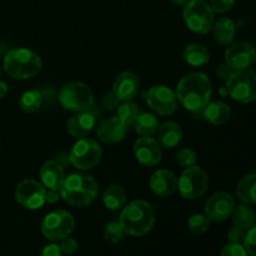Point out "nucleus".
<instances>
[{"mask_svg":"<svg viewBox=\"0 0 256 256\" xmlns=\"http://www.w3.org/2000/svg\"><path fill=\"white\" fill-rule=\"evenodd\" d=\"M202 115L210 124L222 125L232 118V109L226 102L216 100V102H208L202 112Z\"/></svg>","mask_w":256,"mask_h":256,"instance_id":"obj_22","label":"nucleus"},{"mask_svg":"<svg viewBox=\"0 0 256 256\" xmlns=\"http://www.w3.org/2000/svg\"><path fill=\"white\" fill-rule=\"evenodd\" d=\"M170 2L175 5H179V6H184V5L188 2V0H170Z\"/></svg>","mask_w":256,"mask_h":256,"instance_id":"obj_44","label":"nucleus"},{"mask_svg":"<svg viewBox=\"0 0 256 256\" xmlns=\"http://www.w3.org/2000/svg\"><path fill=\"white\" fill-rule=\"evenodd\" d=\"M60 250H62V255H66V256H72L74 255L75 252H78V249H79V244H78V242L75 239H72V238H65V239L60 240Z\"/></svg>","mask_w":256,"mask_h":256,"instance_id":"obj_37","label":"nucleus"},{"mask_svg":"<svg viewBox=\"0 0 256 256\" xmlns=\"http://www.w3.org/2000/svg\"><path fill=\"white\" fill-rule=\"evenodd\" d=\"M182 18L186 26L199 35L208 34L215 22V12L205 0H188Z\"/></svg>","mask_w":256,"mask_h":256,"instance_id":"obj_6","label":"nucleus"},{"mask_svg":"<svg viewBox=\"0 0 256 256\" xmlns=\"http://www.w3.org/2000/svg\"><path fill=\"white\" fill-rule=\"evenodd\" d=\"M42 92L38 89H30L26 90L25 92H22V95L20 96V109L25 112H35L39 110V108L42 104Z\"/></svg>","mask_w":256,"mask_h":256,"instance_id":"obj_29","label":"nucleus"},{"mask_svg":"<svg viewBox=\"0 0 256 256\" xmlns=\"http://www.w3.org/2000/svg\"><path fill=\"white\" fill-rule=\"evenodd\" d=\"M226 90L232 99L242 104L256 102V72L235 70L226 79Z\"/></svg>","mask_w":256,"mask_h":256,"instance_id":"obj_7","label":"nucleus"},{"mask_svg":"<svg viewBox=\"0 0 256 256\" xmlns=\"http://www.w3.org/2000/svg\"><path fill=\"white\" fill-rule=\"evenodd\" d=\"M119 222L125 235L144 236L152 230L155 225V212L152 205L144 200H134L122 209Z\"/></svg>","mask_w":256,"mask_h":256,"instance_id":"obj_2","label":"nucleus"},{"mask_svg":"<svg viewBox=\"0 0 256 256\" xmlns=\"http://www.w3.org/2000/svg\"><path fill=\"white\" fill-rule=\"evenodd\" d=\"M232 222L236 226L242 228L244 230H249L256 222V214L254 210L250 208V205L242 204L239 206H235L234 212L232 214Z\"/></svg>","mask_w":256,"mask_h":256,"instance_id":"obj_28","label":"nucleus"},{"mask_svg":"<svg viewBox=\"0 0 256 256\" xmlns=\"http://www.w3.org/2000/svg\"><path fill=\"white\" fill-rule=\"evenodd\" d=\"M135 132L140 136H152L156 134L158 128H159V120L154 114L149 112H140L134 122Z\"/></svg>","mask_w":256,"mask_h":256,"instance_id":"obj_27","label":"nucleus"},{"mask_svg":"<svg viewBox=\"0 0 256 256\" xmlns=\"http://www.w3.org/2000/svg\"><path fill=\"white\" fill-rule=\"evenodd\" d=\"M60 105L68 112H89L94 108V94L86 84L70 82L62 85L58 95Z\"/></svg>","mask_w":256,"mask_h":256,"instance_id":"obj_5","label":"nucleus"},{"mask_svg":"<svg viewBox=\"0 0 256 256\" xmlns=\"http://www.w3.org/2000/svg\"><path fill=\"white\" fill-rule=\"evenodd\" d=\"M140 80L134 72H122L114 80L112 92L120 102H130L139 94Z\"/></svg>","mask_w":256,"mask_h":256,"instance_id":"obj_16","label":"nucleus"},{"mask_svg":"<svg viewBox=\"0 0 256 256\" xmlns=\"http://www.w3.org/2000/svg\"><path fill=\"white\" fill-rule=\"evenodd\" d=\"M96 125V119L92 110L75 112L66 122V132L74 138H85L92 132Z\"/></svg>","mask_w":256,"mask_h":256,"instance_id":"obj_20","label":"nucleus"},{"mask_svg":"<svg viewBox=\"0 0 256 256\" xmlns=\"http://www.w3.org/2000/svg\"><path fill=\"white\" fill-rule=\"evenodd\" d=\"M39 176L45 189L59 192L65 180V172L59 162L55 160H48L40 168Z\"/></svg>","mask_w":256,"mask_h":256,"instance_id":"obj_19","label":"nucleus"},{"mask_svg":"<svg viewBox=\"0 0 256 256\" xmlns=\"http://www.w3.org/2000/svg\"><path fill=\"white\" fill-rule=\"evenodd\" d=\"M209 225L210 220L208 219L205 214H194L188 220V228L195 235L204 234L209 229Z\"/></svg>","mask_w":256,"mask_h":256,"instance_id":"obj_32","label":"nucleus"},{"mask_svg":"<svg viewBox=\"0 0 256 256\" xmlns=\"http://www.w3.org/2000/svg\"><path fill=\"white\" fill-rule=\"evenodd\" d=\"M209 186V176L206 172L198 165L186 168L178 180V190L186 200L202 198Z\"/></svg>","mask_w":256,"mask_h":256,"instance_id":"obj_9","label":"nucleus"},{"mask_svg":"<svg viewBox=\"0 0 256 256\" xmlns=\"http://www.w3.org/2000/svg\"><path fill=\"white\" fill-rule=\"evenodd\" d=\"M4 72L14 79H30L40 72L42 68V59L34 52L25 48L12 49L5 55L2 62Z\"/></svg>","mask_w":256,"mask_h":256,"instance_id":"obj_4","label":"nucleus"},{"mask_svg":"<svg viewBox=\"0 0 256 256\" xmlns=\"http://www.w3.org/2000/svg\"><path fill=\"white\" fill-rule=\"evenodd\" d=\"M119 102L120 100L118 99L116 96H115L114 92H108V94H105L104 96H102V105L104 108H106V109L112 110V109H115V108H118V105H119Z\"/></svg>","mask_w":256,"mask_h":256,"instance_id":"obj_39","label":"nucleus"},{"mask_svg":"<svg viewBox=\"0 0 256 256\" xmlns=\"http://www.w3.org/2000/svg\"><path fill=\"white\" fill-rule=\"evenodd\" d=\"M74 226L75 220L70 212L66 210H55L42 219V234L50 242H59L69 236Z\"/></svg>","mask_w":256,"mask_h":256,"instance_id":"obj_10","label":"nucleus"},{"mask_svg":"<svg viewBox=\"0 0 256 256\" xmlns=\"http://www.w3.org/2000/svg\"><path fill=\"white\" fill-rule=\"evenodd\" d=\"M135 158L145 166H155L162 162V152L158 140L152 136H142L134 142L132 146Z\"/></svg>","mask_w":256,"mask_h":256,"instance_id":"obj_15","label":"nucleus"},{"mask_svg":"<svg viewBox=\"0 0 256 256\" xmlns=\"http://www.w3.org/2000/svg\"><path fill=\"white\" fill-rule=\"evenodd\" d=\"M6 94H8V85H6V82H2V80H0V100H2V98L6 96Z\"/></svg>","mask_w":256,"mask_h":256,"instance_id":"obj_43","label":"nucleus"},{"mask_svg":"<svg viewBox=\"0 0 256 256\" xmlns=\"http://www.w3.org/2000/svg\"><path fill=\"white\" fill-rule=\"evenodd\" d=\"M39 256H64L62 255L60 246L56 244H49L42 248Z\"/></svg>","mask_w":256,"mask_h":256,"instance_id":"obj_40","label":"nucleus"},{"mask_svg":"<svg viewBox=\"0 0 256 256\" xmlns=\"http://www.w3.org/2000/svg\"><path fill=\"white\" fill-rule=\"evenodd\" d=\"M214 40L219 45H230L235 38L236 25L230 18H220L212 26Z\"/></svg>","mask_w":256,"mask_h":256,"instance_id":"obj_23","label":"nucleus"},{"mask_svg":"<svg viewBox=\"0 0 256 256\" xmlns=\"http://www.w3.org/2000/svg\"><path fill=\"white\" fill-rule=\"evenodd\" d=\"M158 142L165 149H174L182 139V126L176 122H165L158 128Z\"/></svg>","mask_w":256,"mask_h":256,"instance_id":"obj_21","label":"nucleus"},{"mask_svg":"<svg viewBox=\"0 0 256 256\" xmlns=\"http://www.w3.org/2000/svg\"><path fill=\"white\" fill-rule=\"evenodd\" d=\"M196 152H195V150L190 149V148H182L176 154V162L182 168H185V169L196 165Z\"/></svg>","mask_w":256,"mask_h":256,"instance_id":"obj_33","label":"nucleus"},{"mask_svg":"<svg viewBox=\"0 0 256 256\" xmlns=\"http://www.w3.org/2000/svg\"><path fill=\"white\" fill-rule=\"evenodd\" d=\"M225 62L234 70L250 69L256 62V48L249 42H232L225 50Z\"/></svg>","mask_w":256,"mask_h":256,"instance_id":"obj_14","label":"nucleus"},{"mask_svg":"<svg viewBox=\"0 0 256 256\" xmlns=\"http://www.w3.org/2000/svg\"><path fill=\"white\" fill-rule=\"evenodd\" d=\"M212 88L204 72H192L180 79L176 86V99L192 114H202L212 98Z\"/></svg>","mask_w":256,"mask_h":256,"instance_id":"obj_1","label":"nucleus"},{"mask_svg":"<svg viewBox=\"0 0 256 256\" xmlns=\"http://www.w3.org/2000/svg\"><path fill=\"white\" fill-rule=\"evenodd\" d=\"M146 104L158 115L169 116L174 114L178 106L175 92L165 85H154L146 94Z\"/></svg>","mask_w":256,"mask_h":256,"instance_id":"obj_12","label":"nucleus"},{"mask_svg":"<svg viewBox=\"0 0 256 256\" xmlns=\"http://www.w3.org/2000/svg\"><path fill=\"white\" fill-rule=\"evenodd\" d=\"M125 236V232L119 222H110L104 228V238L112 244H118Z\"/></svg>","mask_w":256,"mask_h":256,"instance_id":"obj_31","label":"nucleus"},{"mask_svg":"<svg viewBox=\"0 0 256 256\" xmlns=\"http://www.w3.org/2000/svg\"><path fill=\"white\" fill-rule=\"evenodd\" d=\"M140 108L138 106L135 102H122L120 106H118V118L124 122L126 126L134 125L135 120L139 116Z\"/></svg>","mask_w":256,"mask_h":256,"instance_id":"obj_30","label":"nucleus"},{"mask_svg":"<svg viewBox=\"0 0 256 256\" xmlns=\"http://www.w3.org/2000/svg\"><path fill=\"white\" fill-rule=\"evenodd\" d=\"M235 209L234 198L226 192H219L212 194L206 200L204 206V214L210 222H222L232 216Z\"/></svg>","mask_w":256,"mask_h":256,"instance_id":"obj_13","label":"nucleus"},{"mask_svg":"<svg viewBox=\"0 0 256 256\" xmlns=\"http://www.w3.org/2000/svg\"><path fill=\"white\" fill-rule=\"evenodd\" d=\"M234 72L235 70L232 69L229 64H226V62H222V64H220L219 68L216 69V75H218V78H220V79L226 80L228 78H229Z\"/></svg>","mask_w":256,"mask_h":256,"instance_id":"obj_41","label":"nucleus"},{"mask_svg":"<svg viewBox=\"0 0 256 256\" xmlns=\"http://www.w3.org/2000/svg\"><path fill=\"white\" fill-rule=\"evenodd\" d=\"M59 198H60L59 192L46 189V194H45V202H48V204H55V202H58Z\"/></svg>","mask_w":256,"mask_h":256,"instance_id":"obj_42","label":"nucleus"},{"mask_svg":"<svg viewBox=\"0 0 256 256\" xmlns=\"http://www.w3.org/2000/svg\"><path fill=\"white\" fill-rule=\"evenodd\" d=\"M125 202H126L125 190L120 185L112 184L105 189L104 195H102V202L108 210L118 212L124 206Z\"/></svg>","mask_w":256,"mask_h":256,"instance_id":"obj_26","label":"nucleus"},{"mask_svg":"<svg viewBox=\"0 0 256 256\" xmlns=\"http://www.w3.org/2000/svg\"><path fill=\"white\" fill-rule=\"evenodd\" d=\"M46 189L36 180L25 179L15 188V199L18 204L28 210H38L45 204Z\"/></svg>","mask_w":256,"mask_h":256,"instance_id":"obj_11","label":"nucleus"},{"mask_svg":"<svg viewBox=\"0 0 256 256\" xmlns=\"http://www.w3.org/2000/svg\"><path fill=\"white\" fill-rule=\"evenodd\" d=\"M182 59L185 62L195 68L202 66L206 64L210 59L209 50L205 45L199 44V42H192V44L186 45L182 50Z\"/></svg>","mask_w":256,"mask_h":256,"instance_id":"obj_24","label":"nucleus"},{"mask_svg":"<svg viewBox=\"0 0 256 256\" xmlns=\"http://www.w3.org/2000/svg\"><path fill=\"white\" fill-rule=\"evenodd\" d=\"M238 199L246 205L256 204V172L245 175L236 185Z\"/></svg>","mask_w":256,"mask_h":256,"instance_id":"obj_25","label":"nucleus"},{"mask_svg":"<svg viewBox=\"0 0 256 256\" xmlns=\"http://www.w3.org/2000/svg\"><path fill=\"white\" fill-rule=\"evenodd\" d=\"M128 126L118 116L108 118L98 124L96 135L102 142L116 144L124 140Z\"/></svg>","mask_w":256,"mask_h":256,"instance_id":"obj_17","label":"nucleus"},{"mask_svg":"<svg viewBox=\"0 0 256 256\" xmlns=\"http://www.w3.org/2000/svg\"><path fill=\"white\" fill-rule=\"evenodd\" d=\"M149 185L152 192L158 196H170L178 189V178L170 170H158L150 178Z\"/></svg>","mask_w":256,"mask_h":256,"instance_id":"obj_18","label":"nucleus"},{"mask_svg":"<svg viewBox=\"0 0 256 256\" xmlns=\"http://www.w3.org/2000/svg\"><path fill=\"white\" fill-rule=\"evenodd\" d=\"M102 150L99 142L89 138H82L72 145L69 154V162L79 170H92L102 160Z\"/></svg>","mask_w":256,"mask_h":256,"instance_id":"obj_8","label":"nucleus"},{"mask_svg":"<svg viewBox=\"0 0 256 256\" xmlns=\"http://www.w3.org/2000/svg\"><path fill=\"white\" fill-rule=\"evenodd\" d=\"M209 5L214 12L224 14L232 9V6L235 5V0H210Z\"/></svg>","mask_w":256,"mask_h":256,"instance_id":"obj_36","label":"nucleus"},{"mask_svg":"<svg viewBox=\"0 0 256 256\" xmlns=\"http://www.w3.org/2000/svg\"><path fill=\"white\" fill-rule=\"evenodd\" d=\"M219 256H249L246 250H245L242 244H234V242H229L225 245L220 252Z\"/></svg>","mask_w":256,"mask_h":256,"instance_id":"obj_35","label":"nucleus"},{"mask_svg":"<svg viewBox=\"0 0 256 256\" xmlns=\"http://www.w3.org/2000/svg\"><path fill=\"white\" fill-rule=\"evenodd\" d=\"M99 192V185L94 178L85 174H72L65 176L59 190L60 198L72 206H88L95 202Z\"/></svg>","mask_w":256,"mask_h":256,"instance_id":"obj_3","label":"nucleus"},{"mask_svg":"<svg viewBox=\"0 0 256 256\" xmlns=\"http://www.w3.org/2000/svg\"><path fill=\"white\" fill-rule=\"evenodd\" d=\"M245 234H246V230L234 225L228 232V240H229V242H234V244H242Z\"/></svg>","mask_w":256,"mask_h":256,"instance_id":"obj_38","label":"nucleus"},{"mask_svg":"<svg viewBox=\"0 0 256 256\" xmlns=\"http://www.w3.org/2000/svg\"><path fill=\"white\" fill-rule=\"evenodd\" d=\"M245 250L249 256H256V225L246 230L244 242H242Z\"/></svg>","mask_w":256,"mask_h":256,"instance_id":"obj_34","label":"nucleus"}]
</instances>
